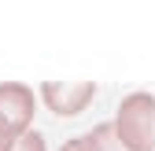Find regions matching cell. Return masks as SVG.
I'll use <instances>...</instances> for the list:
<instances>
[{"instance_id": "1", "label": "cell", "mask_w": 155, "mask_h": 151, "mask_svg": "<svg viewBox=\"0 0 155 151\" xmlns=\"http://www.w3.org/2000/svg\"><path fill=\"white\" fill-rule=\"evenodd\" d=\"M114 129L129 151H155V96L151 92L126 96L118 107V118H114Z\"/></svg>"}, {"instance_id": "2", "label": "cell", "mask_w": 155, "mask_h": 151, "mask_svg": "<svg viewBox=\"0 0 155 151\" xmlns=\"http://www.w3.org/2000/svg\"><path fill=\"white\" fill-rule=\"evenodd\" d=\"M33 111H37V103H33L30 85H22V81L0 85V133L4 137H11V140L22 137L33 122Z\"/></svg>"}, {"instance_id": "3", "label": "cell", "mask_w": 155, "mask_h": 151, "mask_svg": "<svg viewBox=\"0 0 155 151\" xmlns=\"http://www.w3.org/2000/svg\"><path fill=\"white\" fill-rule=\"evenodd\" d=\"M96 85L92 81H45L41 85V100L52 114H81V111L92 103Z\"/></svg>"}, {"instance_id": "4", "label": "cell", "mask_w": 155, "mask_h": 151, "mask_svg": "<svg viewBox=\"0 0 155 151\" xmlns=\"http://www.w3.org/2000/svg\"><path fill=\"white\" fill-rule=\"evenodd\" d=\"M78 144H81V151H129V147L118 140L114 122H100V125H92L85 137H78Z\"/></svg>"}, {"instance_id": "5", "label": "cell", "mask_w": 155, "mask_h": 151, "mask_svg": "<svg viewBox=\"0 0 155 151\" xmlns=\"http://www.w3.org/2000/svg\"><path fill=\"white\" fill-rule=\"evenodd\" d=\"M11 151H48V147H45V137H41V133H33V129H26L22 137H15Z\"/></svg>"}, {"instance_id": "6", "label": "cell", "mask_w": 155, "mask_h": 151, "mask_svg": "<svg viewBox=\"0 0 155 151\" xmlns=\"http://www.w3.org/2000/svg\"><path fill=\"white\" fill-rule=\"evenodd\" d=\"M11 144H15L11 137H4V133H0V151H11Z\"/></svg>"}, {"instance_id": "7", "label": "cell", "mask_w": 155, "mask_h": 151, "mask_svg": "<svg viewBox=\"0 0 155 151\" xmlns=\"http://www.w3.org/2000/svg\"><path fill=\"white\" fill-rule=\"evenodd\" d=\"M59 151H81V144H78V140H67V144H63Z\"/></svg>"}]
</instances>
